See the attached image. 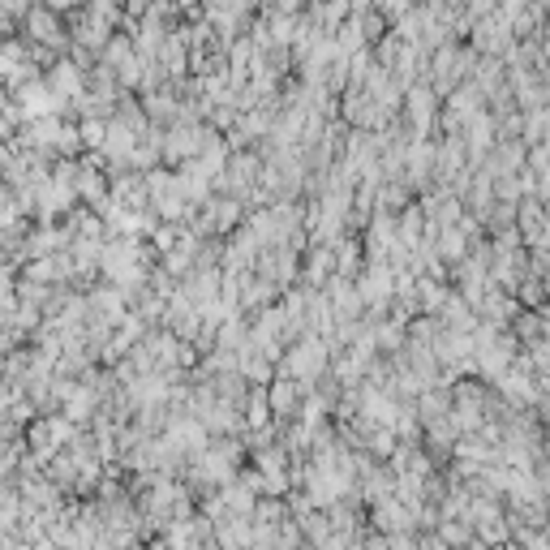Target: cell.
<instances>
[{
	"mask_svg": "<svg viewBox=\"0 0 550 550\" xmlns=\"http://www.w3.org/2000/svg\"><path fill=\"white\" fill-rule=\"evenodd\" d=\"M301 392H306V383H297V379H275L267 387V400H271V413L275 417H293L297 413V404H301Z\"/></svg>",
	"mask_w": 550,
	"mask_h": 550,
	"instance_id": "obj_2",
	"label": "cell"
},
{
	"mask_svg": "<svg viewBox=\"0 0 550 550\" xmlns=\"http://www.w3.org/2000/svg\"><path fill=\"white\" fill-rule=\"evenodd\" d=\"M542 52H546V61H550V26L542 31Z\"/></svg>",
	"mask_w": 550,
	"mask_h": 550,
	"instance_id": "obj_4",
	"label": "cell"
},
{
	"mask_svg": "<svg viewBox=\"0 0 550 550\" xmlns=\"http://www.w3.org/2000/svg\"><path fill=\"white\" fill-rule=\"evenodd\" d=\"M520 138L529 142H546L550 138V108H529V112H520Z\"/></svg>",
	"mask_w": 550,
	"mask_h": 550,
	"instance_id": "obj_3",
	"label": "cell"
},
{
	"mask_svg": "<svg viewBox=\"0 0 550 550\" xmlns=\"http://www.w3.org/2000/svg\"><path fill=\"white\" fill-rule=\"evenodd\" d=\"M323 370H327V344L318 340L314 331H306V336L293 344V353L284 357V374L297 383H310V379H323Z\"/></svg>",
	"mask_w": 550,
	"mask_h": 550,
	"instance_id": "obj_1",
	"label": "cell"
}]
</instances>
